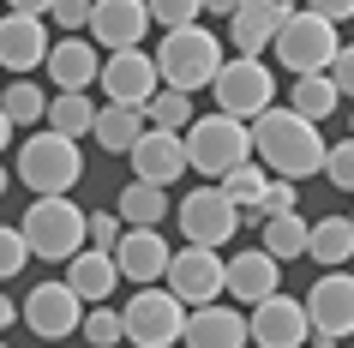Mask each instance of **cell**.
Wrapping results in <instances>:
<instances>
[{"label": "cell", "instance_id": "cell-1", "mask_svg": "<svg viewBox=\"0 0 354 348\" xmlns=\"http://www.w3.org/2000/svg\"><path fill=\"white\" fill-rule=\"evenodd\" d=\"M252 156H259L270 174H282V181H300V174H318V168H324L330 145L318 138V120H306V114H295L288 102H277V109H264L259 120H252Z\"/></svg>", "mask_w": 354, "mask_h": 348}, {"label": "cell", "instance_id": "cell-2", "mask_svg": "<svg viewBox=\"0 0 354 348\" xmlns=\"http://www.w3.org/2000/svg\"><path fill=\"white\" fill-rule=\"evenodd\" d=\"M187 163L205 181H228L241 163H252V120H234L223 109L198 114L187 127Z\"/></svg>", "mask_w": 354, "mask_h": 348}, {"label": "cell", "instance_id": "cell-3", "mask_svg": "<svg viewBox=\"0 0 354 348\" xmlns=\"http://www.w3.org/2000/svg\"><path fill=\"white\" fill-rule=\"evenodd\" d=\"M156 66H162V84H174V91H210L216 73H223V37H216L210 24L162 30V42H156Z\"/></svg>", "mask_w": 354, "mask_h": 348}, {"label": "cell", "instance_id": "cell-4", "mask_svg": "<svg viewBox=\"0 0 354 348\" xmlns=\"http://www.w3.org/2000/svg\"><path fill=\"white\" fill-rule=\"evenodd\" d=\"M24 240H30V253L48 258V264H66V258L84 253V240H91V217L78 210L66 192H42V199H30V210H24Z\"/></svg>", "mask_w": 354, "mask_h": 348}, {"label": "cell", "instance_id": "cell-5", "mask_svg": "<svg viewBox=\"0 0 354 348\" xmlns=\"http://www.w3.org/2000/svg\"><path fill=\"white\" fill-rule=\"evenodd\" d=\"M12 174H19L30 192H73L78 181H84V156H78V138H66V132L42 127L30 132L19 145V163H12Z\"/></svg>", "mask_w": 354, "mask_h": 348}, {"label": "cell", "instance_id": "cell-6", "mask_svg": "<svg viewBox=\"0 0 354 348\" xmlns=\"http://www.w3.org/2000/svg\"><path fill=\"white\" fill-rule=\"evenodd\" d=\"M336 48H342V37H336V24L324 19V12H313V6H295L288 12V24L277 30V42H270V55L288 66V73H330Z\"/></svg>", "mask_w": 354, "mask_h": 348}, {"label": "cell", "instance_id": "cell-7", "mask_svg": "<svg viewBox=\"0 0 354 348\" xmlns=\"http://www.w3.org/2000/svg\"><path fill=\"white\" fill-rule=\"evenodd\" d=\"M120 318H127V342L132 348H174V342H187L192 306L174 289H138Z\"/></svg>", "mask_w": 354, "mask_h": 348}, {"label": "cell", "instance_id": "cell-8", "mask_svg": "<svg viewBox=\"0 0 354 348\" xmlns=\"http://www.w3.org/2000/svg\"><path fill=\"white\" fill-rule=\"evenodd\" d=\"M210 96H216V109L234 114V120H259L264 109H277V78H270V66H264L259 55H234V60H223Z\"/></svg>", "mask_w": 354, "mask_h": 348}, {"label": "cell", "instance_id": "cell-9", "mask_svg": "<svg viewBox=\"0 0 354 348\" xmlns=\"http://www.w3.org/2000/svg\"><path fill=\"white\" fill-rule=\"evenodd\" d=\"M168 289L180 294L187 306H210V300H223L228 294V258L223 246H180V253L168 258V276H162Z\"/></svg>", "mask_w": 354, "mask_h": 348}, {"label": "cell", "instance_id": "cell-10", "mask_svg": "<svg viewBox=\"0 0 354 348\" xmlns=\"http://www.w3.org/2000/svg\"><path fill=\"white\" fill-rule=\"evenodd\" d=\"M174 217H180V235H187L192 246H223V240H234V228H241L246 210L228 199L216 181H205V186H192L187 199H180Z\"/></svg>", "mask_w": 354, "mask_h": 348}, {"label": "cell", "instance_id": "cell-11", "mask_svg": "<svg viewBox=\"0 0 354 348\" xmlns=\"http://www.w3.org/2000/svg\"><path fill=\"white\" fill-rule=\"evenodd\" d=\"M19 318L30 324V336H42V342H66V336L84 330V294H78L66 276H60V282H37L30 300L19 306Z\"/></svg>", "mask_w": 354, "mask_h": 348}, {"label": "cell", "instance_id": "cell-12", "mask_svg": "<svg viewBox=\"0 0 354 348\" xmlns=\"http://www.w3.org/2000/svg\"><path fill=\"white\" fill-rule=\"evenodd\" d=\"M102 96L109 102H127V109H150V96L162 91V66H156V55H145V48H114L109 60H102Z\"/></svg>", "mask_w": 354, "mask_h": 348}, {"label": "cell", "instance_id": "cell-13", "mask_svg": "<svg viewBox=\"0 0 354 348\" xmlns=\"http://www.w3.org/2000/svg\"><path fill=\"white\" fill-rule=\"evenodd\" d=\"M246 324H252V348H306V336H313L306 300H288V294L259 300Z\"/></svg>", "mask_w": 354, "mask_h": 348}, {"label": "cell", "instance_id": "cell-14", "mask_svg": "<svg viewBox=\"0 0 354 348\" xmlns=\"http://www.w3.org/2000/svg\"><path fill=\"white\" fill-rule=\"evenodd\" d=\"M306 318H313V336H354V276L324 271L306 289Z\"/></svg>", "mask_w": 354, "mask_h": 348}, {"label": "cell", "instance_id": "cell-15", "mask_svg": "<svg viewBox=\"0 0 354 348\" xmlns=\"http://www.w3.org/2000/svg\"><path fill=\"white\" fill-rule=\"evenodd\" d=\"M150 0H96V12H91V30L84 37L96 42V48H138L145 42V30H150Z\"/></svg>", "mask_w": 354, "mask_h": 348}, {"label": "cell", "instance_id": "cell-16", "mask_svg": "<svg viewBox=\"0 0 354 348\" xmlns=\"http://www.w3.org/2000/svg\"><path fill=\"white\" fill-rule=\"evenodd\" d=\"M187 132H162L150 127L138 145H132V181H150V186H174L187 174Z\"/></svg>", "mask_w": 354, "mask_h": 348}, {"label": "cell", "instance_id": "cell-17", "mask_svg": "<svg viewBox=\"0 0 354 348\" xmlns=\"http://www.w3.org/2000/svg\"><path fill=\"white\" fill-rule=\"evenodd\" d=\"M48 30H42V19H30V12H0V66L6 73L30 78L37 66H48Z\"/></svg>", "mask_w": 354, "mask_h": 348}, {"label": "cell", "instance_id": "cell-18", "mask_svg": "<svg viewBox=\"0 0 354 348\" xmlns=\"http://www.w3.org/2000/svg\"><path fill=\"white\" fill-rule=\"evenodd\" d=\"M168 258H174V246H168L156 228H127V235L114 240V264H120V276L138 282V289L162 282V276H168Z\"/></svg>", "mask_w": 354, "mask_h": 348}, {"label": "cell", "instance_id": "cell-19", "mask_svg": "<svg viewBox=\"0 0 354 348\" xmlns=\"http://www.w3.org/2000/svg\"><path fill=\"white\" fill-rule=\"evenodd\" d=\"M288 0H241V12L228 19V48L234 55H264L270 42H277V30L288 24Z\"/></svg>", "mask_w": 354, "mask_h": 348}, {"label": "cell", "instance_id": "cell-20", "mask_svg": "<svg viewBox=\"0 0 354 348\" xmlns=\"http://www.w3.org/2000/svg\"><path fill=\"white\" fill-rule=\"evenodd\" d=\"M228 294L246 300V306H259L270 294H282V258H270L264 246H246V253L228 258Z\"/></svg>", "mask_w": 354, "mask_h": 348}, {"label": "cell", "instance_id": "cell-21", "mask_svg": "<svg viewBox=\"0 0 354 348\" xmlns=\"http://www.w3.org/2000/svg\"><path fill=\"white\" fill-rule=\"evenodd\" d=\"M48 78H55V91H91L102 78V48L91 37H60L48 48Z\"/></svg>", "mask_w": 354, "mask_h": 348}, {"label": "cell", "instance_id": "cell-22", "mask_svg": "<svg viewBox=\"0 0 354 348\" xmlns=\"http://www.w3.org/2000/svg\"><path fill=\"white\" fill-rule=\"evenodd\" d=\"M246 342H252V324H246L241 312H228L223 300L192 306V318H187V348H246Z\"/></svg>", "mask_w": 354, "mask_h": 348}, {"label": "cell", "instance_id": "cell-23", "mask_svg": "<svg viewBox=\"0 0 354 348\" xmlns=\"http://www.w3.org/2000/svg\"><path fill=\"white\" fill-rule=\"evenodd\" d=\"M66 282L84 294V306H102V300L120 289V264H114V253H102V246H84L78 258H66Z\"/></svg>", "mask_w": 354, "mask_h": 348}, {"label": "cell", "instance_id": "cell-24", "mask_svg": "<svg viewBox=\"0 0 354 348\" xmlns=\"http://www.w3.org/2000/svg\"><path fill=\"white\" fill-rule=\"evenodd\" d=\"M150 132V120H145V109H127V102H102L96 109V145L109 150V156H132V145Z\"/></svg>", "mask_w": 354, "mask_h": 348}, {"label": "cell", "instance_id": "cell-25", "mask_svg": "<svg viewBox=\"0 0 354 348\" xmlns=\"http://www.w3.org/2000/svg\"><path fill=\"white\" fill-rule=\"evenodd\" d=\"M306 258H313L318 271H348V258H354V217H318L313 240H306Z\"/></svg>", "mask_w": 354, "mask_h": 348}, {"label": "cell", "instance_id": "cell-26", "mask_svg": "<svg viewBox=\"0 0 354 348\" xmlns=\"http://www.w3.org/2000/svg\"><path fill=\"white\" fill-rule=\"evenodd\" d=\"M259 240H264V253L270 258H306V240H313V222L300 217V210H277V217H264V228H259Z\"/></svg>", "mask_w": 354, "mask_h": 348}, {"label": "cell", "instance_id": "cell-27", "mask_svg": "<svg viewBox=\"0 0 354 348\" xmlns=\"http://www.w3.org/2000/svg\"><path fill=\"white\" fill-rule=\"evenodd\" d=\"M114 210H120V222L127 228H156V222L168 217V192L150 181H127L120 186V199H114Z\"/></svg>", "mask_w": 354, "mask_h": 348}, {"label": "cell", "instance_id": "cell-28", "mask_svg": "<svg viewBox=\"0 0 354 348\" xmlns=\"http://www.w3.org/2000/svg\"><path fill=\"white\" fill-rule=\"evenodd\" d=\"M336 102H342V91H336V78H330V73H300V78H295V91H288V109L306 114V120H330Z\"/></svg>", "mask_w": 354, "mask_h": 348}, {"label": "cell", "instance_id": "cell-29", "mask_svg": "<svg viewBox=\"0 0 354 348\" xmlns=\"http://www.w3.org/2000/svg\"><path fill=\"white\" fill-rule=\"evenodd\" d=\"M48 127L66 132V138H91V132H96V102L84 91H55V102H48Z\"/></svg>", "mask_w": 354, "mask_h": 348}, {"label": "cell", "instance_id": "cell-30", "mask_svg": "<svg viewBox=\"0 0 354 348\" xmlns=\"http://www.w3.org/2000/svg\"><path fill=\"white\" fill-rule=\"evenodd\" d=\"M216 186H223V192L241 204V210H252V217H259V210H264V192H270V168L252 156V163H241L228 181H216Z\"/></svg>", "mask_w": 354, "mask_h": 348}, {"label": "cell", "instance_id": "cell-31", "mask_svg": "<svg viewBox=\"0 0 354 348\" xmlns=\"http://www.w3.org/2000/svg\"><path fill=\"white\" fill-rule=\"evenodd\" d=\"M48 102H55V96H42V84H30V78H12V84L0 91V109L12 114V127H37V120H48Z\"/></svg>", "mask_w": 354, "mask_h": 348}, {"label": "cell", "instance_id": "cell-32", "mask_svg": "<svg viewBox=\"0 0 354 348\" xmlns=\"http://www.w3.org/2000/svg\"><path fill=\"white\" fill-rule=\"evenodd\" d=\"M150 127H162V132H187L198 114H192V91H174V84H162V91L150 96V109H145Z\"/></svg>", "mask_w": 354, "mask_h": 348}, {"label": "cell", "instance_id": "cell-33", "mask_svg": "<svg viewBox=\"0 0 354 348\" xmlns=\"http://www.w3.org/2000/svg\"><path fill=\"white\" fill-rule=\"evenodd\" d=\"M78 336H84L91 348H120V336H127V318H120V312L102 300V306L84 312V330H78Z\"/></svg>", "mask_w": 354, "mask_h": 348}, {"label": "cell", "instance_id": "cell-34", "mask_svg": "<svg viewBox=\"0 0 354 348\" xmlns=\"http://www.w3.org/2000/svg\"><path fill=\"white\" fill-rule=\"evenodd\" d=\"M30 240H24V228L19 222H0V282H12V276L24 271V264H30Z\"/></svg>", "mask_w": 354, "mask_h": 348}, {"label": "cell", "instance_id": "cell-35", "mask_svg": "<svg viewBox=\"0 0 354 348\" xmlns=\"http://www.w3.org/2000/svg\"><path fill=\"white\" fill-rule=\"evenodd\" d=\"M150 19L162 30H180V24H205V0H150Z\"/></svg>", "mask_w": 354, "mask_h": 348}, {"label": "cell", "instance_id": "cell-36", "mask_svg": "<svg viewBox=\"0 0 354 348\" xmlns=\"http://www.w3.org/2000/svg\"><path fill=\"white\" fill-rule=\"evenodd\" d=\"M324 181H330L336 192H354V132L342 138V145H330V156H324Z\"/></svg>", "mask_w": 354, "mask_h": 348}, {"label": "cell", "instance_id": "cell-37", "mask_svg": "<svg viewBox=\"0 0 354 348\" xmlns=\"http://www.w3.org/2000/svg\"><path fill=\"white\" fill-rule=\"evenodd\" d=\"M91 12H96V0H55L48 19H55L66 37H84V30H91Z\"/></svg>", "mask_w": 354, "mask_h": 348}, {"label": "cell", "instance_id": "cell-38", "mask_svg": "<svg viewBox=\"0 0 354 348\" xmlns=\"http://www.w3.org/2000/svg\"><path fill=\"white\" fill-rule=\"evenodd\" d=\"M277 210H300V192H295V181L270 174V192H264V210H259V217H277Z\"/></svg>", "mask_w": 354, "mask_h": 348}, {"label": "cell", "instance_id": "cell-39", "mask_svg": "<svg viewBox=\"0 0 354 348\" xmlns=\"http://www.w3.org/2000/svg\"><path fill=\"white\" fill-rule=\"evenodd\" d=\"M127 235V222H120V210H102V217H91V246H102V253H114V240Z\"/></svg>", "mask_w": 354, "mask_h": 348}, {"label": "cell", "instance_id": "cell-40", "mask_svg": "<svg viewBox=\"0 0 354 348\" xmlns=\"http://www.w3.org/2000/svg\"><path fill=\"white\" fill-rule=\"evenodd\" d=\"M330 78H336V91H342V96H354V42H342V48H336Z\"/></svg>", "mask_w": 354, "mask_h": 348}, {"label": "cell", "instance_id": "cell-41", "mask_svg": "<svg viewBox=\"0 0 354 348\" xmlns=\"http://www.w3.org/2000/svg\"><path fill=\"white\" fill-rule=\"evenodd\" d=\"M313 12H324L330 24H342V19H354V0H306Z\"/></svg>", "mask_w": 354, "mask_h": 348}, {"label": "cell", "instance_id": "cell-42", "mask_svg": "<svg viewBox=\"0 0 354 348\" xmlns=\"http://www.w3.org/2000/svg\"><path fill=\"white\" fill-rule=\"evenodd\" d=\"M6 12H30V19H48L55 0H6Z\"/></svg>", "mask_w": 354, "mask_h": 348}, {"label": "cell", "instance_id": "cell-43", "mask_svg": "<svg viewBox=\"0 0 354 348\" xmlns=\"http://www.w3.org/2000/svg\"><path fill=\"white\" fill-rule=\"evenodd\" d=\"M241 12V0H205V19H234Z\"/></svg>", "mask_w": 354, "mask_h": 348}, {"label": "cell", "instance_id": "cell-44", "mask_svg": "<svg viewBox=\"0 0 354 348\" xmlns=\"http://www.w3.org/2000/svg\"><path fill=\"white\" fill-rule=\"evenodd\" d=\"M12 318H19V300H12V294H0V330L12 324Z\"/></svg>", "mask_w": 354, "mask_h": 348}, {"label": "cell", "instance_id": "cell-45", "mask_svg": "<svg viewBox=\"0 0 354 348\" xmlns=\"http://www.w3.org/2000/svg\"><path fill=\"white\" fill-rule=\"evenodd\" d=\"M12 132H19V127H12V114H6V109H0V150H6V145H12Z\"/></svg>", "mask_w": 354, "mask_h": 348}, {"label": "cell", "instance_id": "cell-46", "mask_svg": "<svg viewBox=\"0 0 354 348\" xmlns=\"http://www.w3.org/2000/svg\"><path fill=\"white\" fill-rule=\"evenodd\" d=\"M313 348H342V336H318V342Z\"/></svg>", "mask_w": 354, "mask_h": 348}, {"label": "cell", "instance_id": "cell-47", "mask_svg": "<svg viewBox=\"0 0 354 348\" xmlns=\"http://www.w3.org/2000/svg\"><path fill=\"white\" fill-rule=\"evenodd\" d=\"M6 186H12V168H6V163H0V192H6Z\"/></svg>", "mask_w": 354, "mask_h": 348}, {"label": "cell", "instance_id": "cell-48", "mask_svg": "<svg viewBox=\"0 0 354 348\" xmlns=\"http://www.w3.org/2000/svg\"><path fill=\"white\" fill-rule=\"evenodd\" d=\"M348 132H354V114H348Z\"/></svg>", "mask_w": 354, "mask_h": 348}, {"label": "cell", "instance_id": "cell-49", "mask_svg": "<svg viewBox=\"0 0 354 348\" xmlns=\"http://www.w3.org/2000/svg\"><path fill=\"white\" fill-rule=\"evenodd\" d=\"M0 348H12V342H0Z\"/></svg>", "mask_w": 354, "mask_h": 348}, {"label": "cell", "instance_id": "cell-50", "mask_svg": "<svg viewBox=\"0 0 354 348\" xmlns=\"http://www.w3.org/2000/svg\"><path fill=\"white\" fill-rule=\"evenodd\" d=\"M306 348H313V342H306Z\"/></svg>", "mask_w": 354, "mask_h": 348}]
</instances>
